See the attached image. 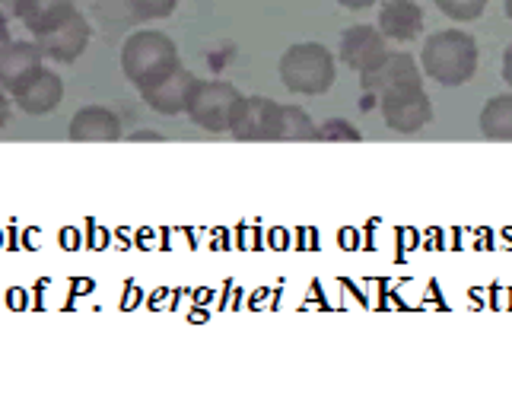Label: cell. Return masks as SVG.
Masks as SVG:
<instances>
[{
    "instance_id": "cb8c5ba5",
    "label": "cell",
    "mask_w": 512,
    "mask_h": 404,
    "mask_svg": "<svg viewBox=\"0 0 512 404\" xmlns=\"http://www.w3.org/2000/svg\"><path fill=\"white\" fill-rule=\"evenodd\" d=\"M131 140H160V134H134Z\"/></svg>"
},
{
    "instance_id": "277c9868",
    "label": "cell",
    "mask_w": 512,
    "mask_h": 404,
    "mask_svg": "<svg viewBox=\"0 0 512 404\" xmlns=\"http://www.w3.org/2000/svg\"><path fill=\"white\" fill-rule=\"evenodd\" d=\"M245 102H249V96H242L233 83L198 80L185 115L198 128H204L210 134H223V131H233L239 125V118L245 112Z\"/></svg>"
},
{
    "instance_id": "9a60e30c",
    "label": "cell",
    "mask_w": 512,
    "mask_h": 404,
    "mask_svg": "<svg viewBox=\"0 0 512 404\" xmlns=\"http://www.w3.org/2000/svg\"><path fill=\"white\" fill-rule=\"evenodd\" d=\"M74 10H77L74 0H16V4H13L16 20H20L32 35L58 26Z\"/></svg>"
},
{
    "instance_id": "e0dca14e",
    "label": "cell",
    "mask_w": 512,
    "mask_h": 404,
    "mask_svg": "<svg viewBox=\"0 0 512 404\" xmlns=\"http://www.w3.org/2000/svg\"><path fill=\"white\" fill-rule=\"evenodd\" d=\"M315 140H319V144H360L363 134L344 118H328L319 125V131H315Z\"/></svg>"
},
{
    "instance_id": "44dd1931",
    "label": "cell",
    "mask_w": 512,
    "mask_h": 404,
    "mask_svg": "<svg viewBox=\"0 0 512 404\" xmlns=\"http://www.w3.org/2000/svg\"><path fill=\"white\" fill-rule=\"evenodd\" d=\"M10 121V99H7V90H0V128H7Z\"/></svg>"
},
{
    "instance_id": "3957f363",
    "label": "cell",
    "mask_w": 512,
    "mask_h": 404,
    "mask_svg": "<svg viewBox=\"0 0 512 404\" xmlns=\"http://www.w3.org/2000/svg\"><path fill=\"white\" fill-rule=\"evenodd\" d=\"M280 80L290 93L299 96H322L334 86V74H338V61L319 42H299L290 45L280 58Z\"/></svg>"
},
{
    "instance_id": "5b68a950",
    "label": "cell",
    "mask_w": 512,
    "mask_h": 404,
    "mask_svg": "<svg viewBox=\"0 0 512 404\" xmlns=\"http://www.w3.org/2000/svg\"><path fill=\"white\" fill-rule=\"evenodd\" d=\"M90 35H93V29H90V23H86V16L74 10L58 26H51L45 32H35V45L42 48V55L48 61L74 64L86 51V45H90Z\"/></svg>"
},
{
    "instance_id": "ba28073f",
    "label": "cell",
    "mask_w": 512,
    "mask_h": 404,
    "mask_svg": "<svg viewBox=\"0 0 512 404\" xmlns=\"http://www.w3.org/2000/svg\"><path fill=\"white\" fill-rule=\"evenodd\" d=\"M233 134L239 140H245V144H271V140H284V105L268 96H249Z\"/></svg>"
},
{
    "instance_id": "d4e9b609",
    "label": "cell",
    "mask_w": 512,
    "mask_h": 404,
    "mask_svg": "<svg viewBox=\"0 0 512 404\" xmlns=\"http://www.w3.org/2000/svg\"><path fill=\"white\" fill-rule=\"evenodd\" d=\"M506 16H509V20H512V0H506Z\"/></svg>"
},
{
    "instance_id": "30bf717a",
    "label": "cell",
    "mask_w": 512,
    "mask_h": 404,
    "mask_svg": "<svg viewBox=\"0 0 512 404\" xmlns=\"http://www.w3.org/2000/svg\"><path fill=\"white\" fill-rule=\"evenodd\" d=\"M194 86H198V77H194L188 67H175L172 74H166L163 80H156L147 86V90H140V96H144V102L153 112L182 115V112H188Z\"/></svg>"
},
{
    "instance_id": "ac0fdd59",
    "label": "cell",
    "mask_w": 512,
    "mask_h": 404,
    "mask_svg": "<svg viewBox=\"0 0 512 404\" xmlns=\"http://www.w3.org/2000/svg\"><path fill=\"white\" fill-rule=\"evenodd\" d=\"M319 125H312V118L299 105H284V140H315Z\"/></svg>"
},
{
    "instance_id": "603a6c76",
    "label": "cell",
    "mask_w": 512,
    "mask_h": 404,
    "mask_svg": "<svg viewBox=\"0 0 512 404\" xmlns=\"http://www.w3.org/2000/svg\"><path fill=\"white\" fill-rule=\"evenodd\" d=\"M338 4H344L347 10H366V7H373L376 0H338Z\"/></svg>"
},
{
    "instance_id": "5bb4252c",
    "label": "cell",
    "mask_w": 512,
    "mask_h": 404,
    "mask_svg": "<svg viewBox=\"0 0 512 404\" xmlns=\"http://www.w3.org/2000/svg\"><path fill=\"white\" fill-rule=\"evenodd\" d=\"M379 29L392 42H411L423 32V10L414 0H385L379 10Z\"/></svg>"
},
{
    "instance_id": "7c38bea8",
    "label": "cell",
    "mask_w": 512,
    "mask_h": 404,
    "mask_svg": "<svg viewBox=\"0 0 512 404\" xmlns=\"http://www.w3.org/2000/svg\"><path fill=\"white\" fill-rule=\"evenodd\" d=\"M67 137L74 144H112L121 140V121L105 105H83V109L70 118Z\"/></svg>"
},
{
    "instance_id": "4fadbf2b",
    "label": "cell",
    "mask_w": 512,
    "mask_h": 404,
    "mask_svg": "<svg viewBox=\"0 0 512 404\" xmlns=\"http://www.w3.org/2000/svg\"><path fill=\"white\" fill-rule=\"evenodd\" d=\"M45 55L35 42H4L0 45V90H20V86L42 67Z\"/></svg>"
},
{
    "instance_id": "d6986e66",
    "label": "cell",
    "mask_w": 512,
    "mask_h": 404,
    "mask_svg": "<svg viewBox=\"0 0 512 404\" xmlns=\"http://www.w3.org/2000/svg\"><path fill=\"white\" fill-rule=\"evenodd\" d=\"M436 7L455 23H471L487 10V0H436Z\"/></svg>"
},
{
    "instance_id": "7402d4cb",
    "label": "cell",
    "mask_w": 512,
    "mask_h": 404,
    "mask_svg": "<svg viewBox=\"0 0 512 404\" xmlns=\"http://www.w3.org/2000/svg\"><path fill=\"white\" fill-rule=\"evenodd\" d=\"M503 80L509 83V90H512V45L506 48V55H503Z\"/></svg>"
},
{
    "instance_id": "52a82bcc",
    "label": "cell",
    "mask_w": 512,
    "mask_h": 404,
    "mask_svg": "<svg viewBox=\"0 0 512 404\" xmlns=\"http://www.w3.org/2000/svg\"><path fill=\"white\" fill-rule=\"evenodd\" d=\"M382 118L385 125L398 134H414L427 128L433 121V102L423 93V86H411V90H398L382 96Z\"/></svg>"
},
{
    "instance_id": "9c48e42d",
    "label": "cell",
    "mask_w": 512,
    "mask_h": 404,
    "mask_svg": "<svg viewBox=\"0 0 512 404\" xmlns=\"http://www.w3.org/2000/svg\"><path fill=\"white\" fill-rule=\"evenodd\" d=\"M385 55H388V39L382 35L379 26H350L341 35L338 58L350 70H357V74H366V70H373Z\"/></svg>"
},
{
    "instance_id": "7a4b0ae2",
    "label": "cell",
    "mask_w": 512,
    "mask_h": 404,
    "mask_svg": "<svg viewBox=\"0 0 512 404\" xmlns=\"http://www.w3.org/2000/svg\"><path fill=\"white\" fill-rule=\"evenodd\" d=\"M175 67H182L179 48H175L166 32L140 29L128 35L125 45H121V70H125V77L137 90H147L150 83L163 80Z\"/></svg>"
},
{
    "instance_id": "ffe728a7",
    "label": "cell",
    "mask_w": 512,
    "mask_h": 404,
    "mask_svg": "<svg viewBox=\"0 0 512 404\" xmlns=\"http://www.w3.org/2000/svg\"><path fill=\"white\" fill-rule=\"evenodd\" d=\"M179 7V0H128V10L137 16V20H166V16Z\"/></svg>"
},
{
    "instance_id": "2e32d148",
    "label": "cell",
    "mask_w": 512,
    "mask_h": 404,
    "mask_svg": "<svg viewBox=\"0 0 512 404\" xmlns=\"http://www.w3.org/2000/svg\"><path fill=\"white\" fill-rule=\"evenodd\" d=\"M481 134L487 140H512V93L493 96L481 109Z\"/></svg>"
},
{
    "instance_id": "8992f818",
    "label": "cell",
    "mask_w": 512,
    "mask_h": 404,
    "mask_svg": "<svg viewBox=\"0 0 512 404\" xmlns=\"http://www.w3.org/2000/svg\"><path fill=\"white\" fill-rule=\"evenodd\" d=\"M360 86L369 96H388L398 90H411V86H423V77H420V67L411 55H404V51H388L373 70L360 74Z\"/></svg>"
},
{
    "instance_id": "6da1fadb",
    "label": "cell",
    "mask_w": 512,
    "mask_h": 404,
    "mask_svg": "<svg viewBox=\"0 0 512 404\" xmlns=\"http://www.w3.org/2000/svg\"><path fill=\"white\" fill-rule=\"evenodd\" d=\"M420 67L439 86H462L478 70V42L462 29L436 32L420 51Z\"/></svg>"
},
{
    "instance_id": "8fae6325",
    "label": "cell",
    "mask_w": 512,
    "mask_h": 404,
    "mask_svg": "<svg viewBox=\"0 0 512 404\" xmlns=\"http://www.w3.org/2000/svg\"><path fill=\"white\" fill-rule=\"evenodd\" d=\"M10 96L26 115H48V112H55L61 105V99H64V80L58 77V70H51V67L42 64L20 86V90H13Z\"/></svg>"
},
{
    "instance_id": "484cf974",
    "label": "cell",
    "mask_w": 512,
    "mask_h": 404,
    "mask_svg": "<svg viewBox=\"0 0 512 404\" xmlns=\"http://www.w3.org/2000/svg\"><path fill=\"white\" fill-rule=\"evenodd\" d=\"M0 4H16V0H0Z\"/></svg>"
}]
</instances>
